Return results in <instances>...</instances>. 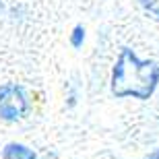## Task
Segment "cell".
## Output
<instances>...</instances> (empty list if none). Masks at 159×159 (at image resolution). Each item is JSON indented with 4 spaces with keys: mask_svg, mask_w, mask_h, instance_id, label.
<instances>
[{
    "mask_svg": "<svg viewBox=\"0 0 159 159\" xmlns=\"http://www.w3.org/2000/svg\"><path fill=\"white\" fill-rule=\"evenodd\" d=\"M159 85V64L155 60H141L130 48H122L114 62L110 89L112 95L124 99L132 97L147 101L153 97Z\"/></svg>",
    "mask_w": 159,
    "mask_h": 159,
    "instance_id": "1",
    "label": "cell"
},
{
    "mask_svg": "<svg viewBox=\"0 0 159 159\" xmlns=\"http://www.w3.org/2000/svg\"><path fill=\"white\" fill-rule=\"evenodd\" d=\"M31 101L25 87L17 83H6L0 87V118L4 122H19L29 114Z\"/></svg>",
    "mask_w": 159,
    "mask_h": 159,
    "instance_id": "2",
    "label": "cell"
},
{
    "mask_svg": "<svg viewBox=\"0 0 159 159\" xmlns=\"http://www.w3.org/2000/svg\"><path fill=\"white\" fill-rule=\"evenodd\" d=\"M2 159H37V155L33 153V149H29L27 145L8 143V145L2 149Z\"/></svg>",
    "mask_w": 159,
    "mask_h": 159,
    "instance_id": "3",
    "label": "cell"
},
{
    "mask_svg": "<svg viewBox=\"0 0 159 159\" xmlns=\"http://www.w3.org/2000/svg\"><path fill=\"white\" fill-rule=\"evenodd\" d=\"M143 6V11L147 12V15H151L153 19H157L159 21V0H139Z\"/></svg>",
    "mask_w": 159,
    "mask_h": 159,
    "instance_id": "4",
    "label": "cell"
},
{
    "mask_svg": "<svg viewBox=\"0 0 159 159\" xmlns=\"http://www.w3.org/2000/svg\"><path fill=\"white\" fill-rule=\"evenodd\" d=\"M83 41H85V27H83V25H75V29H72V33H70L72 48H81Z\"/></svg>",
    "mask_w": 159,
    "mask_h": 159,
    "instance_id": "5",
    "label": "cell"
},
{
    "mask_svg": "<svg viewBox=\"0 0 159 159\" xmlns=\"http://www.w3.org/2000/svg\"><path fill=\"white\" fill-rule=\"evenodd\" d=\"M145 159H159V147L155 149V151H151L149 155H145Z\"/></svg>",
    "mask_w": 159,
    "mask_h": 159,
    "instance_id": "6",
    "label": "cell"
},
{
    "mask_svg": "<svg viewBox=\"0 0 159 159\" xmlns=\"http://www.w3.org/2000/svg\"><path fill=\"white\" fill-rule=\"evenodd\" d=\"M0 12H2V0H0Z\"/></svg>",
    "mask_w": 159,
    "mask_h": 159,
    "instance_id": "7",
    "label": "cell"
}]
</instances>
